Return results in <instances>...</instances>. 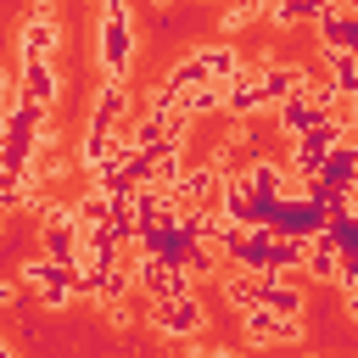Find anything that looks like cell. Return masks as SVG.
I'll return each instance as SVG.
<instances>
[{
  "mask_svg": "<svg viewBox=\"0 0 358 358\" xmlns=\"http://www.w3.org/2000/svg\"><path fill=\"white\" fill-rule=\"evenodd\" d=\"M224 302L235 313H257L263 308V274H229L224 280Z\"/></svg>",
  "mask_w": 358,
  "mask_h": 358,
  "instance_id": "obj_16",
  "label": "cell"
},
{
  "mask_svg": "<svg viewBox=\"0 0 358 358\" xmlns=\"http://www.w3.org/2000/svg\"><path fill=\"white\" fill-rule=\"evenodd\" d=\"M341 291H358V252H347L341 263Z\"/></svg>",
  "mask_w": 358,
  "mask_h": 358,
  "instance_id": "obj_22",
  "label": "cell"
},
{
  "mask_svg": "<svg viewBox=\"0 0 358 358\" xmlns=\"http://www.w3.org/2000/svg\"><path fill=\"white\" fill-rule=\"evenodd\" d=\"M78 246H84L78 213H73V207H62V201H50V207L39 213V257H50V263H67V268H73Z\"/></svg>",
  "mask_w": 358,
  "mask_h": 358,
  "instance_id": "obj_2",
  "label": "cell"
},
{
  "mask_svg": "<svg viewBox=\"0 0 358 358\" xmlns=\"http://www.w3.org/2000/svg\"><path fill=\"white\" fill-rule=\"evenodd\" d=\"M285 179H291V162H274V157H257V162H246V168H241V185L252 190V201H257L263 213L280 201Z\"/></svg>",
  "mask_w": 358,
  "mask_h": 358,
  "instance_id": "obj_7",
  "label": "cell"
},
{
  "mask_svg": "<svg viewBox=\"0 0 358 358\" xmlns=\"http://www.w3.org/2000/svg\"><path fill=\"white\" fill-rule=\"evenodd\" d=\"M62 45V28H56V6H34L28 22H22V62H50Z\"/></svg>",
  "mask_w": 358,
  "mask_h": 358,
  "instance_id": "obj_6",
  "label": "cell"
},
{
  "mask_svg": "<svg viewBox=\"0 0 358 358\" xmlns=\"http://www.w3.org/2000/svg\"><path fill=\"white\" fill-rule=\"evenodd\" d=\"M134 17H129V6L123 0H106L101 6V17H95V62H101V73L106 78H123L129 67H134Z\"/></svg>",
  "mask_w": 358,
  "mask_h": 358,
  "instance_id": "obj_1",
  "label": "cell"
},
{
  "mask_svg": "<svg viewBox=\"0 0 358 358\" xmlns=\"http://www.w3.org/2000/svg\"><path fill=\"white\" fill-rule=\"evenodd\" d=\"M129 112H134V106H129V84H123V78H101L95 106H90V129H95V134H117V123H123Z\"/></svg>",
  "mask_w": 358,
  "mask_h": 358,
  "instance_id": "obj_8",
  "label": "cell"
},
{
  "mask_svg": "<svg viewBox=\"0 0 358 358\" xmlns=\"http://www.w3.org/2000/svg\"><path fill=\"white\" fill-rule=\"evenodd\" d=\"M241 336H246L252 347H280V341H302V324L257 308V313H241Z\"/></svg>",
  "mask_w": 358,
  "mask_h": 358,
  "instance_id": "obj_9",
  "label": "cell"
},
{
  "mask_svg": "<svg viewBox=\"0 0 358 358\" xmlns=\"http://www.w3.org/2000/svg\"><path fill=\"white\" fill-rule=\"evenodd\" d=\"M207 358H241V352H229V347H213V352H207Z\"/></svg>",
  "mask_w": 358,
  "mask_h": 358,
  "instance_id": "obj_23",
  "label": "cell"
},
{
  "mask_svg": "<svg viewBox=\"0 0 358 358\" xmlns=\"http://www.w3.org/2000/svg\"><path fill=\"white\" fill-rule=\"evenodd\" d=\"M319 17H324V6H319V0H291V6H268V22H274V28H296V22H313V28H319Z\"/></svg>",
  "mask_w": 358,
  "mask_h": 358,
  "instance_id": "obj_18",
  "label": "cell"
},
{
  "mask_svg": "<svg viewBox=\"0 0 358 358\" xmlns=\"http://www.w3.org/2000/svg\"><path fill=\"white\" fill-rule=\"evenodd\" d=\"M162 84H168V90H173V95H179V101H190V95H196V90H207V84H213V78H207V67H201V56H196V50H190V56H185V62H173V67H168V73H162Z\"/></svg>",
  "mask_w": 358,
  "mask_h": 358,
  "instance_id": "obj_15",
  "label": "cell"
},
{
  "mask_svg": "<svg viewBox=\"0 0 358 358\" xmlns=\"http://www.w3.org/2000/svg\"><path fill=\"white\" fill-rule=\"evenodd\" d=\"M252 17H268V6H235V11H224V34H235V28H246Z\"/></svg>",
  "mask_w": 358,
  "mask_h": 358,
  "instance_id": "obj_20",
  "label": "cell"
},
{
  "mask_svg": "<svg viewBox=\"0 0 358 358\" xmlns=\"http://www.w3.org/2000/svg\"><path fill=\"white\" fill-rule=\"evenodd\" d=\"M17 84H22V106L50 112V101H56V67H50V62H22Z\"/></svg>",
  "mask_w": 358,
  "mask_h": 358,
  "instance_id": "obj_13",
  "label": "cell"
},
{
  "mask_svg": "<svg viewBox=\"0 0 358 358\" xmlns=\"http://www.w3.org/2000/svg\"><path fill=\"white\" fill-rule=\"evenodd\" d=\"M263 308L302 324V285H291V280H263Z\"/></svg>",
  "mask_w": 358,
  "mask_h": 358,
  "instance_id": "obj_17",
  "label": "cell"
},
{
  "mask_svg": "<svg viewBox=\"0 0 358 358\" xmlns=\"http://www.w3.org/2000/svg\"><path fill=\"white\" fill-rule=\"evenodd\" d=\"M73 296H78V280H73V285H45V291H39V302H45V308H67Z\"/></svg>",
  "mask_w": 358,
  "mask_h": 358,
  "instance_id": "obj_21",
  "label": "cell"
},
{
  "mask_svg": "<svg viewBox=\"0 0 358 358\" xmlns=\"http://www.w3.org/2000/svg\"><path fill=\"white\" fill-rule=\"evenodd\" d=\"M341 263H347V241H341V229H324V235L308 241V268H302V274L341 285Z\"/></svg>",
  "mask_w": 358,
  "mask_h": 358,
  "instance_id": "obj_10",
  "label": "cell"
},
{
  "mask_svg": "<svg viewBox=\"0 0 358 358\" xmlns=\"http://www.w3.org/2000/svg\"><path fill=\"white\" fill-rule=\"evenodd\" d=\"M341 140H347V134H341V129H336L330 117H324V123H313V129H308L302 140H291V168L313 179V173H319V168H324V162L336 157V145H341Z\"/></svg>",
  "mask_w": 358,
  "mask_h": 358,
  "instance_id": "obj_5",
  "label": "cell"
},
{
  "mask_svg": "<svg viewBox=\"0 0 358 358\" xmlns=\"http://www.w3.org/2000/svg\"><path fill=\"white\" fill-rule=\"evenodd\" d=\"M308 84V67L302 62H263V95H268V112H280L291 95H302Z\"/></svg>",
  "mask_w": 358,
  "mask_h": 358,
  "instance_id": "obj_11",
  "label": "cell"
},
{
  "mask_svg": "<svg viewBox=\"0 0 358 358\" xmlns=\"http://www.w3.org/2000/svg\"><path fill=\"white\" fill-rule=\"evenodd\" d=\"M196 56H201V67H207V78H213V84H235V78L246 73L235 45H196Z\"/></svg>",
  "mask_w": 358,
  "mask_h": 358,
  "instance_id": "obj_14",
  "label": "cell"
},
{
  "mask_svg": "<svg viewBox=\"0 0 358 358\" xmlns=\"http://www.w3.org/2000/svg\"><path fill=\"white\" fill-rule=\"evenodd\" d=\"M268 229H274L280 241H313V235L330 229V207L313 201V196H302V201H274V207H268Z\"/></svg>",
  "mask_w": 358,
  "mask_h": 358,
  "instance_id": "obj_3",
  "label": "cell"
},
{
  "mask_svg": "<svg viewBox=\"0 0 358 358\" xmlns=\"http://www.w3.org/2000/svg\"><path fill=\"white\" fill-rule=\"evenodd\" d=\"M129 285H140V280H134V268H117V263H112V268H106V274L95 280V296H101L106 308H123Z\"/></svg>",
  "mask_w": 358,
  "mask_h": 358,
  "instance_id": "obj_19",
  "label": "cell"
},
{
  "mask_svg": "<svg viewBox=\"0 0 358 358\" xmlns=\"http://www.w3.org/2000/svg\"><path fill=\"white\" fill-rule=\"evenodd\" d=\"M224 112H229L235 123H246V117L268 112V95H263V67H246V73L229 84V101H224Z\"/></svg>",
  "mask_w": 358,
  "mask_h": 358,
  "instance_id": "obj_12",
  "label": "cell"
},
{
  "mask_svg": "<svg viewBox=\"0 0 358 358\" xmlns=\"http://www.w3.org/2000/svg\"><path fill=\"white\" fill-rule=\"evenodd\" d=\"M151 324L162 336H179V341H196L207 330V308L201 296H173V302H151Z\"/></svg>",
  "mask_w": 358,
  "mask_h": 358,
  "instance_id": "obj_4",
  "label": "cell"
}]
</instances>
